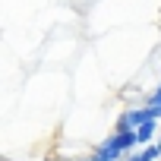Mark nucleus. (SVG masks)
<instances>
[{
  "label": "nucleus",
  "instance_id": "nucleus-1",
  "mask_svg": "<svg viewBox=\"0 0 161 161\" xmlns=\"http://www.w3.org/2000/svg\"><path fill=\"white\" fill-rule=\"evenodd\" d=\"M152 120H155V117H152V111H148V108H136V111L120 114L117 130H139V126H145V123H152Z\"/></svg>",
  "mask_w": 161,
  "mask_h": 161
},
{
  "label": "nucleus",
  "instance_id": "nucleus-2",
  "mask_svg": "<svg viewBox=\"0 0 161 161\" xmlns=\"http://www.w3.org/2000/svg\"><path fill=\"white\" fill-rule=\"evenodd\" d=\"M120 155H123V152H120V148H117V145H114V139H111V136H108V139H104V142H101V148H98V152H95V155H92V161H117V158H120Z\"/></svg>",
  "mask_w": 161,
  "mask_h": 161
},
{
  "label": "nucleus",
  "instance_id": "nucleus-3",
  "mask_svg": "<svg viewBox=\"0 0 161 161\" xmlns=\"http://www.w3.org/2000/svg\"><path fill=\"white\" fill-rule=\"evenodd\" d=\"M111 139H114V145H117L120 152H130L133 145H139V139H136V130H117Z\"/></svg>",
  "mask_w": 161,
  "mask_h": 161
},
{
  "label": "nucleus",
  "instance_id": "nucleus-5",
  "mask_svg": "<svg viewBox=\"0 0 161 161\" xmlns=\"http://www.w3.org/2000/svg\"><path fill=\"white\" fill-rule=\"evenodd\" d=\"M145 108L152 111V117H155V120L161 117V86H158V89H155V92L148 95V101H145Z\"/></svg>",
  "mask_w": 161,
  "mask_h": 161
},
{
  "label": "nucleus",
  "instance_id": "nucleus-4",
  "mask_svg": "<svg viewBox=\"0 0 161 161\" xmlns=\"http://www.w3.org/2000/svg\"><path fill=\"white\" fill-rule=\"evenodd\" d=\"M155 130H158V126H155V120H152V123H145V126H139V130H136V139H139V145H145V148H148V142H152ZM152 145H155V142H152Z\"/></svg>",
  "mask_w": 161,
  "mask_h": 161
},
{
  "label": "nucleus",
  "instance_id": "nucleus-7",
  "mask_svg": "<svg viewBox=\"0 0 161 161\" xmlns=\"http://www.w3.org/2000/svg\"><path fill=\"white\" fill-rule=\"evenodd\" d=\"M82 161H92V158H82Z\"/></svg>",
  "mask_w": 161,
  "mask_h": 161
},
{
  "label": "nucleus",
  "instance_id": "nucleus-6",
  "mask_svg": "<svg viewBox=\"0 0 161 161\" xmlns=\"http://www.w3.org/2000/svg\"><path fill=\"white\" fill-rule=\"evenodd\" d=\"M158 155H161V148H158V145H148V148H145V152L139 155V161H155Z\"/></svg>",
  "mask_w": 161,
  "mask_h": 161
}]
</instances>
